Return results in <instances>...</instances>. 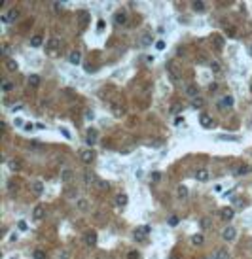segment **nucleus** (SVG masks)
I'll list each match as a JSON object with an SVG mask.
<instances>
[{
    "instance_id": "1",
    "label": "nucleus",
    "mask_w": 252,
    "mask_h": 259,
    "mask_svg": "<svg viewBox=\"0 0 252 259\" xmlns=\"http://www.w3.org/2000/svg\"><path fill=\"white\" fill-rule=\"evenodd\" d=\"M150 231H152V227L150 225H140V227H137V231H135V240H138V242H142L144 238L150 234Z\"/></svg>"
},
{
    "instance_id": "2",
    "label": "nucleus",
    "mask_w": 252,
    "mask_h": 259,
    "mask_svg": "<svg viewBox=\"0 0 252 259\" xmlns=\"http://www.w3.org/2000/svg\"><path fill=\"white\" fill-rule=\"evenodd\" d=\"M19 17H21V10L13 8V10H10L6 15H2V21H4V23H10V21H17Z\"/></svg>"
},
{
    "instance_id": "3",
    "label": "nucleus",
    "mask_w": 252,
    "mask_h": 259,
    "mask_svg": "<svg viewBox=\"0 0 252 259\" xmlns=\"http://www.w3.org/2000/svg\"><path fill=\"white\" fill-rule=\"evenodd\" d=\"M80 159H82L83 165H91V163L95 161V151L93 150H83L82 153H80Z\"/></svg>"
},
{
    "instance_id": "4",
    "label": "nucleus",
    "mask_w": 252,
    "mask_h": 259,
    "mask_svg": "<svg viewBox=\"0 0 252 259\" xmlns=\"http://www.w3.org/2000/svg\"><path fill=\"white\" fill-rule=\"evenodd\" d=\"M199 123H201L203 129H212V127H214V119L210 117L209 114H201V115H199Z\"/></svg>"
},
{
    "instance_id": "5",
    "label": "nucleus",
    "mask_w": 252,
    "mask_h": 259,
    "mask_svg": "<svg viewBox=\"0 0 252 259\" xmlns=\"http://www.w3.org/2000/svg\"><path fill=\"white\" fill-rule=\"evenodd\" d=\"M233 216H235V210L231 208V206H226V208H222V210H220V218H222L224 221L233 220Z\"/></svg>"
},
{
    "instance_id": "6",
    "label": "nucleus",
    "mask_w": 252,
    "mask_h": 259,
    "mask_svg": "<svg viewBox=\"0 0 252 259\" xmlns=\"http://www.w3.org/2000/svg\"><path fill=\"white\" fill-rule=\"evenodd\" d=\"M97 182H99V178L95 176L91 170H85V174H83V184H85L87 187H91L93 184H97Z\"/></svg>"
},
{
    "instance_id": "7",
    "label": "nucleus",
    "mask_w": 252,
    "mask_h": 259,
    "mask_svg": "<svg viewBox=\"0 0 252 259\" xmlns=\"http://www.w3.org/2000/svg\"><path fill=\"white\" fill-rule=\"evenodd\" d=\"M210 42H212V46H214L216 51H222L224 49V36H222V34H212Z\"/></svg>"
},
{
    "instance_id": "8",
    "label": "nucleus",
    "mask_w": 252,
    "mask_h": 259,
    "mask_svg": "<svg viewBox=\"0 0 252 259\" xmlns=\"http://www.w3.org/2000/svg\"><path fill=\"white\" fill-rule=\"evenodd\" d=\"M59 47H61V40H59V38H49V40H47V44H46V49L47 51H49V53H53V51L55 49H59Z\"/></svg>"
},
{
    "instance_id": "9",
    "label": "nucleus",
    "mask_w": 252,
    "mask_h": 259,
    "mask_svg": "<svg viewBox=\"0 0 252 259\" xmlns=\"http://www.w3.org/2000/svg\"><path fill=\"white\" fill-rule=\"evenodd\" d=\"M72 178H74V170L72 168H63L61 170V182L63 184H70Z\"/></svg>"
},
{
    "instance_id": "10",
    "label": "nucleus",
    "mask_w": 252,
    "mask_h": 259,
    "mask_svg": "<svg viewBox=\"0 0 252 259\" xmlns=\"http://www.w3.org/2000/svg\"><path fill=\"white\" fill-rule=\"evenodd\" d=\"M235 234H237L235 227H226V229L222 231V238H224V240H227V242H229V240H233V238H235Z\"/></svg>"
},
{
    "instance_id": "11",
    "label": "nucleus",
    "mask_w": 252,
    "mask_h": 259,
    "mask_svg": "<svg viewBox=\"0 0 252 259\" xmlns=\"http://www.w3.org/2000/svg\"><path fill=\"white\" fill-rule=\"evenodd\" d=\"M231 106H233V97H229V95H226V97L218 102L220 110H227V108H231Z\"/></svg>"
},
{
    "instance_id": "12",
    "label": "nucleus",
    "mask_w": 252,
    "mask_h": 259,
    "mask_svg": "<svg viewBox=\"0 0 252 259\" xmlns=\"http://www.w3.org/2000/svg\"><path fill=\"white\" fill-rule=\"evenodd\" d=\"M44 214H46V208H44L42 204H36L34 210H32V218H34L36 221H40V220L44 218Z\"/></svg>"
},
{
    "instance_id": "13",
    "label": "nucleus",
    "mask_w": 252,
    "mask_h": 259,
    "mask_svg": "<svg viewBox=\"0 0 252 259\" xmlns=\"http://www.w3.org/2000/svg\"><path fill=\"white\" fill-rule=\"evenodd\" d=\"M184 93H186L190 98H195V97H199V95H197V85H193V83H188V85L184 87Z\"/></svg>"
},
{
    "instance_id": "14",
    "label": "nucleus",
    "mask_w": 252,
    "mask_h": 259,
    "mask_svg": "<svg viewBox=\"0 0 252 259\" xmlns=\"http://www.w3.org/2000/svg\"><path fill=\"white\" fill-rule=\"evenodd\" d=\"M85 246H95L97 244V233L95 231H89V233H85Z\"/></svg>"
},
{
    "instance_id": "15",
    "label": "nucleus",
    "mask_w": 252,
    "mask_h": 259,
    "mask_svg": "<svg viewBox=\"0 0 252 259\" xmlns=\"http://www.w3.org/2000/svg\"><path fill=\"white\" fill-rule=\"evenodd\" d=\"M114 23H116V25H125V23H127V13H125V11H116Z\"/></svg>"
},
{
    "instance_id": "16",
    "label": "nucleus",
    "mask_w": 252,
    "mask_h": 259,
    "mask_svg": "<svg viewBox=\"0 0 252 259\" xmlns=\"http://www.w3.org/2000/svg\"><path fill=\"white\" fill-rule=\"evenodd\" d=\"M97 136H99V133H97V129H89L87 131V144L89 146H93V144H97Z\"/></svg>"
},
{
    "instance_id": "17",
    "label": "nucleus",
    "mask_w": 252,
    "mask_h": 259,
    "mask_svg": "<svg viewBox=\"0 0 252 259\" xmlns=\"http://www.w3.org/2000/svg\"><path fill=\"white\" fill-rule=\"evenodd\" d=\"M8 168L10 170H21L23 168V161H19V159H10V161H8Z\"/></svg>"
},
{
    "instance_id": "18",
    "label": "nucleus",
    "mask_w": 252,
    "mask_h": 259,
    "mask_svg": "<svg viewBox=\"0 0 252 259\" xmlns=\"http://www.w3.org/2000/svg\"><path fill=\"white\" fill-rule=\"evenodd\" d=\"M250 172V166L246 165V163H241V165H237V168H235V176H243V174H248Z\"/></svg>"
},
{
    "instance_id": "19",
    "label": "nucleus",
    "mask_w": 252,
    "mask_h": 259,
    "mask_svg": "<svg viewBox=\"0 0 252 259\" xmlns=\"http://www.w3.org/2000/svg\"><path fill=\"white\" fill-rule=\"evenodd\" d=\"M167 74H169V78H171V81L173 83H178V74H176V70L173 68V65H171V62H167Z\"/></svg>"
},
{
    "instance_id": "20",
    "label": "nucleus",
    "mask_w": 252,
    "mask_h": 259,
    "mask_svg": "<svg viewBox=\"0 0 252 259\" xmlns=\"http://www.w3.org/2000/svg\"><path fill=\"white\" fill-rule=\"evenodd\" d=\"M212 259H229V252H227V248H218L214 252Z\"/></svg>"
},
{
    "instance_id": "21",
    "label": "nucleus",
    "mask_w": 252,
    "mask_h": 259,
    "mask_svg": "<svg viewBox=\"0 0 252 259\" xmlns=\"http://www.w3.org/2000/svg\"><path fill=\"white\" fill-rule=\"evenodd\" d=\"M76 206H78L80 212H87V210H89V201H87V199H78V201H76Z\"/></svg>"
},
{
    "instance_id": "22",
    "label": "nucleus",
    "mask_w": 252,
    "mask_h": 259,
    "mask_svg": "<svg viewBox=\"0 0 252 259\" xmlns=\"http://www.w3.org/2000/svg\"><path fill=\"white\" fill-rule=\"evenodd\" d=\"M195 178H197V182H207V180H209V170H207V168H199L197 172H195Z\"/></svg>"
},
{
    "instance_id": "23",
    "label": "nucleus",
    "mask_w": 252,
    "mask_h": 259,
    "mask_svg": "<svg viewBox=\"0 0 252 259\" xmlns=\"http://www.w3.org/2000/svg\"><path fill=\"white\" fill-rule=\"evenodd\" d=\"M203 106H205V98H203V97H195V98H191V108L201 110Z\"/></svg>"
},
{
    "instance_id": "24",
    "label": "nucleus",
    "mask_w": 252,
    "mask_h": 259,
    "mask_svg": "<svg viewBox=\"0 0 252 259\" xmlns=\"http://www.w3.org/2000/svg\"><path fill=\"white\" fill-rule=\"evenodd\" d=\"M68 61H70V65H80V61H82V53H80L78 49L72 51L70 57H68Z\"/></svg>"
},
{
    "instance_id": "25",
    "label": "nucleus",
    "mask_w": 252,
    "mask_h": 259,
    "mask_svg": "<svg viewBox=\"0 0 252 259\" xmlns=\"http://www.w3.org/2000/svg\"><path fill=\"white\" fill-rule=\"evenodd\" d=\"M17 68H19V65H17L15 59H6V70L8 72H15Z\"/></svg>"
},
{
    "instance_id": "26",
    "label": "nucleus",
    "mask_w": 252,
    "mask_h": 259,
    "mask_svg": "<svg viewBox=\"0 0 252 259\" xmlns=\"http://www.w3.org/2000/svg\"><path fill=\"white\" fill-rule=\"evenodd\" d=\"M30 189H32V193H34V195H42V191H44V184H42V182H32V184H30Z\"/></svg>"
},
{
    "instance_id": "27",
    "label": "nucleus",
    "mask_w": 252,
    "mask_h": 259,
    "mask_svg": "<svg viewBox=\"0 0 252 259\" xmlns=\"http://www.w3.org/2000/svg\"><path fill=\"white\" fill-rule=\"evenodd\" d=\"M27 81H29V85H30V87H34V89H36V87L40 85V76H36V74H30L29 78H27Z\"/></svg>"
},
{
    "instance_id": "28",
    "label": "nucleus",
    "mask_w": 252,
    "mask_h": 259,
    "mask_svg": "<svg viewBox=\"0 0 252 259\" xmlns=\"http://www.w3.org/2000/svg\"><path fill=\"white\" fill-rule=\"evenodd\" d=\"M78 17H80V25L85 27L87 21H89V13H87V11H78Z\"/></svg>"
},
{
    "instance_id": "29",
    "label": "nucleus",
    "mask_w": 252,
    "mask_h": 259,
    "mask_svg": "<svg viewBox=\"0 0 252 259\" xmlns=\"http://www.w3.org/2000/svg\"><path fill=\"white\" fill-rule=\"evenodd\" d=\"M176 195H178V199H188V187L186 185H178V189H176Z\"/></svg>"
},
{
    "instance_id": "30",
    "label": "nucleus",
    "mask_w": 252,
    "mask_h": 259,
    "mask_svg": "<svg viewBox=\"0 0 252 259\" xmlns=\"http://www.w3.org/2000/svg\"><path fill=\"white\" fill-rule=\"evenodd\" d=\"M195 62H197V65H210V61L207 59L205 53H199L197 57H195Z\"/></svg>"
},
{
    "instance_id": "31",
    "label": "nucleus",
    "mask_w": 252,
    "mask_h": 259,
    "mask_svg": "<svg viewBox=\"0 0 252 259\" xmlns=\"http://www.w3.org/2000/svg\"><path fill=\"white\" fill-rule=\"evenodd\" d=\"M116 204H118V206H125L127 204V195L125 193H119L118 197H116Z\"/></svg>"
},
{
    "instance_id": "32",
    "label": "nucleus",
    "mask_w": 252,
    "mask_h": 259,
    "mask_svg": "<svg viewBox=\"0 0 252 259\" xmlns=\"http://www.w3.org/2000/svg\"><path fill=\"white\" fill-rule=\"evenodd\" d=\"M112 112H114V115H123V106H119L118 102H112Z\"/></svg>"
},
{
    "instance_id": "33",
    "label": "nucleus",
    "mask_w": 252,
    "mask_h": 259,
    "mask_svg": "<svg viewBox=\"0 0 252 259\" xmlns=\"http://www.w3.org/2000/svg\"><path fill=\"white\" fill-rule=\"evenodd\" d=\"M203 242H205L203 234H193V237H191V244H193V246H201Z\"/></svg>"
},
{
    "instance_id": "34",
    "label": "nucleus",
    "mask_w": 252,
    "mask_h": 259,
    "mask_svg": "<svg viewBox=\"0 0 252 259\" xmlns=\"http://www.w3.org/2000/svg\"><path fill=\"white\" fill-rule=\"evenodd\" d=\"M30 46H32V47H40V46H42V36H40V34L32 36V38H30Z\"/></svg>"
},
{
    "instance_id": "35",
    "label": "nucleus",
    "mask_w": 252,
    "mask_h": 259,
    "mask_svg": "<svg viewBox=\"0 0 252 259\" xmlns=\"http://www.w3.org/2000/svg\"><path fill=\"white\" fill-rule=\"evenodd\" d=\"M226 34H227L229 38H235V36H237V27H233V25L226 27Z\"/></svg>"
},
{
    "instance_id": "36",
    "label": "nucleus",
    "mask_w": 252,
    "mask_h": 259,
    "mask_svg": "<svg viewBox=\"0 0 252 259\" xmlns=\"http://www.w3.org/2000/svg\"><path fill=\"white\" fill-rule=\"evenodd\" d=\"M152 44V36L150 34H142V38H140V46L142 47H148Z\"/></svg>"
},
{
    "instance_id": "37",
    "label": "nucleus",
    "mask_w": 252,
    "mask_h": 259,
    "mask_svg": "<svg viewBox=\"0 0 252 259\" xmlns=\"http://www.w3.org/2000/svg\"><path fill=\"white\" fill-rule=\"evenodd\" d=\"M11 89H13V83L8 81V79H4V81H2V91H4V93H10Z\"/></svg>"
},
{
    "instance_id": "38",
    "label": "nucleus",
    "mask_w": 252,
    "mask_h": 259,
    "mask_svg": "<svg viewBox=\"0 0 252 259\" xmlns=\"http://www.w3.org/2000/svg\"><path fill=\"white\" fill-rule=\"evenodd\" d=\"M97 187H99L101 191H108V189H110V184H108V182H104V180H99V182H97Z\"/></svg>"
},
{
    "instance_id": "39",
    "label": "nucleus",
    "mask_w": 252,
    "mask_h": 259,
    "mask_svg": "<svg viewBox=\"0 0 252 259\" xmlns=\"http://www.w3.org/2000/svg\"><path fill=\"white\" fill-rule=\"evenodd\" d=\"M191 8H193L195 11H203V10H205V2L197 0V2H193V6H191Z\"/></svg>"
},
{
    "instance_id": "40",
    "label": "nucleus",
    "mask_w": 252,
    "mask_h": 259,
    "mask_svg": "<svg viewBox=\"0 0 252 259\" xmlns=\"http://www.w3.org/2000/svg\"><path fill=\"white\" fill-rule=\"evenodd\" d=\"M218 140H229V142H237L239 138H237V136H229V134H220V136H218Z\"/></svg>"
},
{
    "instance_id": "41",
    "label": "nucleus",
    "mask_w": 252,
    "mask_h": 259,
    "mask_svg": "<svg viewBox=\"0 0 252 259\" xmlns=\"http://www.w3.org/2000/svg\"><path fill=\"white\" fill-rule=\"evenodd\" d=\"M76 195H78V189H65V197L76 199Z\"/></svg>"
},
{
    "instance_id": "42",
    "label": "nucleus",
    "mask_w": 252,
    "mask_h": 259,
    "mask_svg": "<svg viewBox=\"0 0 252 259\" xmlns=\"http://www.w3.org/2000/svg\"><path fill=\"white\" fill-rule=\"evenodd\" d=\"M209 66L212 68V72H216V74L222 70V68H220V62H218V61H210V65H209Z\"/></svg>"
},
{
    "instance_id": "43",
    "label": "nucleus",
    "mask_w": 252,
    "mask_h": 259,
    "mask_svg": "<svg viewBox=\"0 0 252 259\" xmlns=\"http://www.w3.org/2000/svg\"><path fill=\"white\" fill-rule=\"evenodd\" d=\"M32 257L34 259H46V252H42V250H34Z\"/></svg>"
},
{
    "instance_id": "44",
    "label": "nucleus",
    "mask_w": 252,
    "mask_h": 259,
    "mask_svg": "<svg viewBox=\"0 0 252 259\" xmlns=\"http://www.w3.org/2000/svg\"><path fill=\"white\" fill-rule=\"evenodd\" d=\"M199 223H201V229H203V231H205V229H209V227H210V220H209V218H203V220L199 221Z\"/></svg>"
},
{
    "instance_id": "45",
    "label": "nucleus",
    "mask_w": 252,
    "mask_h": 259,
    "mask_svg": "<svg viewBox=\"0 0 252 259\" xmlns=\"http://www.w3.org/2000/svg\"><path fill=\"white\" fill-rule=\"evenodd\" d=\"M59 259H70V252H68V250H61V253H59Z\"/></svg>"
},
{
    "instance_id": "46",
    "label": "nucleus",
    "mask_w": 252,
    "mask_h": 259,
    "mask_svg": "<svg viewBox=\"0 0 252 259\" xmlns=\"http://www.w3.org/2000/svg\"><path fill=\"white\" fill-rule=\"evenodd\" d=\"M131 151H133V146H125V148L119 150V153H121V155H127V153H131Z\"/></svg>"
},
{
    "instance_id": "47",
    "label": "nucleus",
    "mask_w": 252,
    "mask_h": 259,
    "mask_svg": "<svg viewBox=\"0 0 252 259\" xmlns=\"http://www.w3.org/2000/svg\"><path fill=\"white\" fill-rule=\"evenodd\" d=\"M138 257H140V255H138V252H137V250H133V252H129V253H127V259H138Z\"/></svg>"
},
{
    "instance_id": "48",
    "label": "nucleus",
    "mask_w": 252,
    "mask_h": 259,
    "mask_svg": "<svg viewBox=\"0 0 252 259\" xmlns=\"http://www.w3.org/2000/svg\"><path fill=\"white\" fill-rule=\"evenodd\" d=\"M169 223H171V225H176V223H178V218H176V216H171V218H169Z\"/></svg>"
},
{
    "instance_id": "49",
    "label": "nucleus",
    "mask_w": 252,
    "mask_h": 259,
    "mask_svg": "<svg viewBox=\"0 0 252 259\" xmlns=\"http://www.w3.org/2000/svg\"><path fill=\"white\" fill-rule=\"evenodd\" d=\"M17 227H19L21 231H27V223H25V221H19V223H17Z\"/></svg>"
},
{
    "instance_id": "50",
    "label": "nucleus",
    "mask_w": 252,
    "mask_h": 259,
    "mask_svg": "<svg viewBox=\"0 0 252 259\" xmlns=\"http://www.w3.org/2000/svg\"><path fill=\"white\" fill-rule=\"evenodd\" d=\"M180 110H182V108H180V104H174V106H173V110H171V112H173V114H178Z\"/></svg>"
},
{
    "instance_id": "51",
    "label": "nucleus",
    "mask_w": 252,
    "mask_h": 259,
    "mask_svg": "<svg viewBox=\"0 0 252 259\" xmlns=\"http://www.w3.org/2000/svg\"><path fill=\"white\" fill-rule=\"evenodd\" d=\"M155 47H157V49H165V42H157Z\"/></svg>"
},
{
    "instance_id": "52",
    "label": "nucleus",
    "mask_w": 252,
    "mask_h": 259,
    "mask_svg": "<svg viewBox=\"0 0 252 259\" xmlns=\"http://www.w3.org/2000/svg\"><path fill=\"white\" fill-rule=\"evenodd\" d=\"M53 10H55V11L61 10V2H53Z\"/></svg>"
},
{
    "instance_id": "53",
    "label": "nucleus",
    "mask_w": 252,
    "mask_h": 259,
    "mask_svg": "<svg viewBox=\"0 0 252 259\" xmlns=\"http://www.w3.org/2000/svg\"><path fill=\"white\" fill-rule=\"evenodd\" d=\"M182 123H184V117H178L176 121H174V125H176V127H180V125H182Z\"/></svg>"
},
{
    "instance_id": "54",
    "label": "nucleus",
    "mask_w": 252,
    "mask_h": 259,
    "mask_svg": "<svg viewBox=\"0 0 252 259\" xmlns=\"http://www.w3.org/2000/svg\"><path fill=\"white\" fill-rule=\"evenodd\" d=\"M152 180L157 182V180H159V172H154V174H152Z\"/></svg>"
},
{
    "instance_id": "55",
    "label": "nucleus",
    "mask_w": 252,
    "mask_h": 259,
    "mask_svg": "<svg viewBox=\"0 0 252 259\" xmlns=\"http://www.w3.org/2000/svg\"><path fill=\"white\" fill-rule=\"evenodd\" d=\"M216 89H218V85H216V83H210V85H209V91H216Z\"/></svg>"
},
{
    "instance_id": "56",
    "label": "nucleus",
    "mask_w": 252,
    "mask_h": 259,
    "mask_svg": "<svg viewBox=\"0 0 252 259\" xmlns=\"http://www.w3.org/2000/svg\"><path fill=\"white\" fill-rule=\"evenodd\" d=\"M85 117H87V119H93V117H95L93 112H85Z\"/></svg>"
},
{
    "instance_id": "57",
    "label": "nucleus",
    "mask_w": 252,
    "mask_h": 259,
    "mask_svg": "<svg viewBox=\"0 0 252 259\" xmlns=\"http://www.w3.org/2000/svg\"><path fill=\"white\" fill-rule=\"evenodd\" d=\"M250 91H252V85H250Z\"/></svg>"
},
{
    "instance_id": "58",
    "label": "nucleus",
    "mask_w": 252,
    "mask_h": 259,
    "mask_svg": "<svg viewBox=\"0 0 252 259\" xmlns=\"http://www.w3.org/2000/svg\"><path fill=\"white\" fill-rule=\"evenodd\" d=\"M250 53H252V51H250Z\"/></svg>"
}]
</instances>
